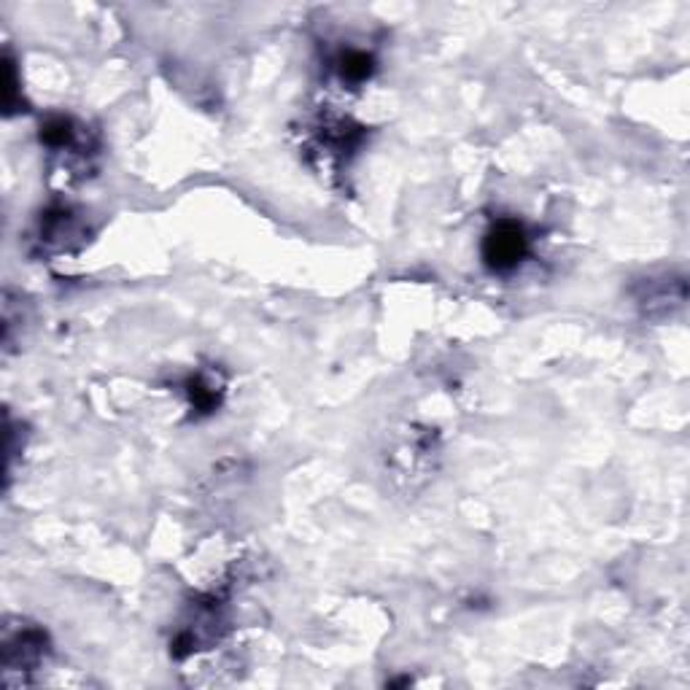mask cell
Masks as SVG:
<instances>
[{
    "instance_id": "1",
    "label": "cell",
    "mask_w": 690,
    "mask_h": 690,
    "mask_svg": "<svg viewBox=\"0 0 690 690\" xmlns=\"http://www.w3.org/2000/svg\"><path fill=\"white\" fill-rule=\"evenodd\" d=\"M483 262L491 273H513L531 251L529 232L516 219H499L483 237Z\"/></svg>"
},
{
    "instance_id": "2",
    "label": "cell",
    "mask_w": 690,
    "mask_h": 690,
    "mask_svg": "<svg viewBox=\"0 0 690 690\" xmlns=\"http://www.w3.org/2000/svg\"><path fill=\"white\" fill-rule=\"evenodd\" d=\"M84 237V224L79 222V216L68 205H49L41 213L39 230H35V246L41 248V254H62V251L77 248Z\"/></svg>"
},
{
    "instance_id": "3",
    "label": "cell",
    "mask_w": 690,
    "mask_h": 690,
    "mask_svg": "<svg viewBox=\"0 0 690 690\" xmlns=\"http://www.w3.org/2000/svg\"><path fill=\"white\" fill-rule=\"evenodd\" d=\"M47 656H49V637L47 631L39 629V626H20L17 631H9L3 642L6 680H9L14 671L30 674V671L41 667Z\"/></svg>"
},
{
    "instance_id": "4",
    "label": "cell",
    "mask_w": 690,
    "mask_h": 690,
    "mask_svg": "<svg viewBox=\"0 0 690 690\" xmlns=\"http://www.w3.org/2000/svg\"><path fill=\"white\" fill-rule=\"evenodd\" d=\"M41 143L54 154H90V133L71 116H49L41 124Z\"/></svg>"
},
{
    "instance_id": "5",
    "label": "cell",
    "mask_w": 690,
    "mask_h": 690,
    "mask_svg": "<svg viewBox=\"0 0 690 690\" xmlns=\"http://www.w3.org/2000/svg\"><path fill=\"white\" fill-rule=\"evenodd\" d=\"M637 303L645 311V316H667L686 303V281L682 278H661L648 281L637 286Z\"/></svg>"
},
{
    "instance_id": "6",
    "label": "cell",
    "mask_w": 690,
    "mask_h": 690,
    "mask_svg": "<svg viewBox=\"0 0 690 690\" xmlns=\"http://www.w3.org/2000/svg\"><path fill=\"white\" fill-rule=\"evenodd\" d=\"M362 138H365V130L354 128L345 119H335V122L318 124L316 133H313V149L318 154H326L329 160L341 162L359 146Z\"/></svg>"
},
{
    "instance_id": "7",
    "label": "cell",
    "mask_w": 690,
    "mask_h": 690,
    "mask_svg": "<svg viewBox=\"0 0 690 690\" xmlns=\"http://www.w3.org/2000/svg\"><path fill=\"white\" fill-rule=\"evenodd\" d=\"M184 392H186V399H190L194 418H205V416H211V413L219 410V405H222L224 388H222V384H213L209 375L197 373V375H190V378H186Z\"/></svg>"
},
{
    "instance_id": "8",
    "label": "cell",
    "mask_w": 690,
    "mask_h": 690,
    "mask_svg": "<svg viewBox=\"0 0 690 690\" xmlns=\"http://www.w3.org/2000/svg\"><path fill=\"white\" fill-rule=\"evenodd\" d=\"M335 71L343 84H365L375 73V58L365 49H343L335 58Z\"/></svg>"
},
{
    "instance_id": "9",
    "label": "cell",
    "mask_w": 690,
    "mask_h": 690,
    "mask_svg": "<svg viewBox=\"0 0 690 690\" xmlns=\"http://www.w3.org/2000/svg\"><path fill=\"white\" fill-rule=\"evenodd\" d=\"M6 114H14L17 105H20V79H17V68H14V60L6 54Z\"/></svg>"
}]
</instances>
